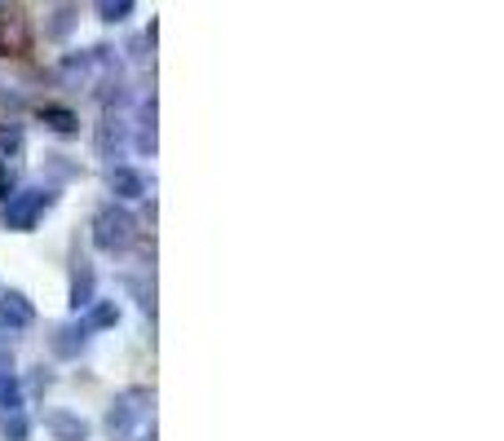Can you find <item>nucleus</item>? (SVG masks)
Instances as JSON below:
<instances>
[]
</instances>
